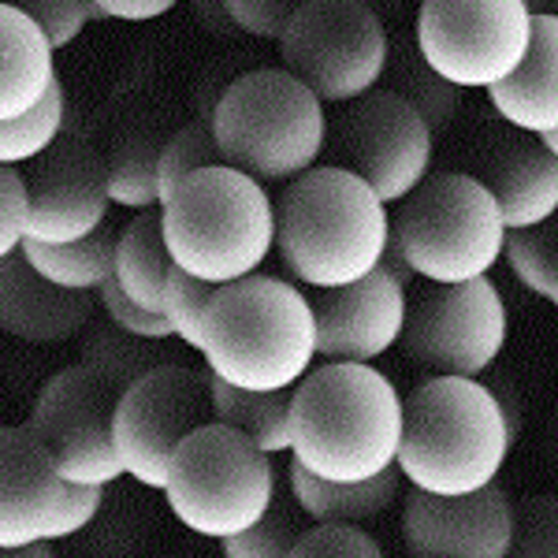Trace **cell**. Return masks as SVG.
<instances>
[{"instance_id":"6da1fadb","label":"cell","mask_w":558,"mask_h":558,"mask_svg":"<svg viewBox=\"0 0 558 558\" xmlns=\"http://www.w3.org/2000/svg\"><path fill=\"white\" fill-rule=\"evenodd\" d=\"M407 399L368 362H324L294 387L291 454L324 481H368L399 465Z\"/></svg>"},{"instance_id":"7a4b0ae2","label":"cell","mask_w":558,"mask_h":558,"mask_svg":"<svg viewBox=\"0 0 558 558\" xmlns=\"http://www.w3.org/2000/svg\"><path fill=\"white\" fill-rule=\"evenodd\" d=\"M391 246L387 202L343 165H313L276 202V250L299 283L347 287L384 265Z\"/></svg>"},{"instance_id":"3957f363","label":"cell","mask_w":558,"mask_h":558,"mask_svg":"<svg viewBox=\"0 0 558 558\" xmlns=\"http://www.w3.org/2000/svg\"><path fill=\"white\" fill-rule=\"evenodd\" d=\"M202 357L213 376L246 391L299 387L317 357L310 294L260 272L220 283L205 310Z\"/></svg>"},{"instance_id":"277c9868","label":"cell","mask_w":558,"mask_h":558,"mask_svg":"<svg viewBox=\"0 0 558 558\" xmlns=\"http://www.w3.org/2000/svg\"><path fill=\"white\" fill-rule=\"evenodd\" d=\"M514 447L495 387L476 376H432L407 399L399 470L421 492L465 495L499 481Z\"/></svg>"},{"instance_id":"5b68a950","label":"cell","mask_w":558,"mask_h":558,"mask_svg":"<svg viewBox=\"0 0 558 558\" xmlns=\"http://www.w3.org/2000/svg\"><path fill=\"white\" fill-rule=\"evenodd\" d=\"M172 260L205 283L254 276L276 250V205L260 179L231 165L197 168L160 202Z\"/></svg>"},{"instance_id":"8992f818","label":"cell","mask_w":558,"mask_h":558,"mask_svg":"<svg viewBox=\"0 0 558 558\" xmlns=\"http://www.w3.org/2000/svg\"><path fill=\"white\" fill-rule=\"evenodd\" d=\"M213 138L223 165L254 179H294L310 172L328 146L324 101L287 68L239 75L213 105Z\"/></svg>"},{"instance_id":"52a82bcc","label":"cell","mask_w":558,"mask_h":558,"mask_svg":"<svg viewBox=\"0 0 558 558\" xmlns=\"http://www.w3.org/2000/svg\"><path fill=\"white\" fill-rule=\"evenodd\" d=\"M510 228L495 194L476 175L439 172L399 202L391 246L428 283L488 276L507 254Z\"/></svg>"},{"instance_id":"ba28073f","label":"cell","mask_w":558,"mask_h":558,"mask_svg":"<svg viewBox=\"0 0 558 558\" xmlns=\"http://www.w3.org/2000/svg\"><path fill=\"white\" fill-rule=\"evenodd\" d=\"M165 495L191 533L228 539L265 518L276 502L272 454L239 428L209 421L175 451Z\"/></svg>"},{"instance_id":"9c48e42d","label":"cell","mask_w":558,"mask_h":558,"mask_svg":"<svg viewBox=\"0 0 558 558\" xmlns=\"http://www.w3.org/2000/svg\"><path fill=\"white\" fill-rule=\"evenodd\" d=\"M128 384L97 357L60 368L41 384L31 425L68 481L108 488L128 476L116 447V407Z\"/></svg>"},{"instance_id":"30bf717a","label":"cell","mask_w":558,"mask_h":558,"mask_svg":"<svg viewBox=\"0 0 558 558\" xmlns=\"http://www.w3.org/2000/svg\"><path fill=\"white\" fill-rule=\"evenodd\" d=\"M279 60L320 101L350 105L387 75L391 41L365 0H310L279 38Z\"/></svg>"},{"instance_id":"8fae6325","label":"cell","mask_w":558,"mask_h":558,"mask_svg":"<svg viewBox=\"0 0 558 558\" xmlns=\"http://www.w3.org/2000/svg\"><path fill=\"white\" fill-rule=\"evenodd\" d=\"M533 41L525 0H421L417 52L458 89H492L510 78Z\"/></svg>"},{"instance_id":"7c38bea8","label":"cell","mask_w":558,"mask_h":558,"mask_svg":"<svg viewBox=\"0 0 558 558\" xmlns=\"http://www.w3.org/2000/svg\"><path fill=\"white\" fill-rule=\"evenodd\" d=\"M0 547L4 555L26 544L71 539L101 514L105 488L75 484L57 470L31 421L8 425L0 436Z\"/></svg>"},{"instance_id":"4fadbf2b","label":"cell","mask_w":558,"mask_h":558,"mask_svg":"<svg viewBox=\"0 0 558 558\" xmlns=\"http://www.w3.org/2000/svg\"><path fill=\"white\" fill-rule=\"evenodd\" d=\"M209 421H216L209 376L183 365H153L134 376L116 407V447L128 476L142 488L165 492L175 451Z\"/></svg>"},{"instance_id":"5bb4252c","label":"cell","mask_w":558,"mask_h":558,"mask_svg":"<svg viewBox=\"0 0 558 558\" xmlns=\"http://www.w3.org/2000/svg\"><path fill=\"white\" fill-rule=\"evenodd\" d=\"M507 302L488 276L432 283L407 313L402 343L417 365L439 376H481L507 347Z\"/></svg>"},{"instance_id":"9a60e30c","label":"cell","mask_w":558,"mask_h":558,"mask_svg":"<svg viewBox=\"0 0 558 558\" xmlns=\"http://www.w3.org/2000/svg\"><path fill=\"white\" fill-rule=\"evenodd\" d=\"M432 131L417 105L395 89H368L336 123V153L387 205L417 191L432 168Z\"/></svg>"},{"instance_id":"2e32d148","label":"cell","mask_w":558,"mask_h":558,"mask_svg":"<svg viewBox=\"0 0 558 558\" xmlns=\"http://www.w3.org/2000/svg\"><path fill=\"white\" fill-rule=\"evenodd\" d=\"M402 544L417 558H502L514 547V507L499 484L465 495L413 488L402 502Z\"/></svg>"},{"instance_id":"e0dca14e","label":"cell","mask_w":558,"mask_h":558,"mask_svg":"<svg viewBox=\"0 0 558 558\" xmlns=\"http://www.w3.org/2000/svg\"><path fill=\"white\" fill-rule=\"evenodd\" d=\"M310 302L317 317V357L373 365L402 343L410 313L407 283L384 265L347 287H324Z\"/></svg>"},{"instance_id":"ac0fdd59","label":"cell","mask_w":558,"mask_h":558,"mask_svg":"<svg viewBox=\"0 0 558 558\" xmlns=\"http://www.w3.org/2000/svg\"><path fill=\"white\" fill-rule=\"evenodd\" d=\"M31 239L75 242L105 228L108 205V165L83 142H57L49 153L31 160Z\"/></svg>"},{"instance_id":"d6986e66","label":"cell","mask_w":558,"mask_h":558,"mask_svg":"<svg viewBox=\"0 0 558 558\" xmlns=\"http://www.w3.org/2000/svg\"><path fill=\"white\" fill-rule=\"evenodd\" d=\"M499 138L476 179L495 194L510 231L536 228L558 213V153L539 134L518 131Z\"/></svg>"},{"instance_id":"ffe728a7","label":"cell","mask_w":558,"mask_h":558,"mask_svg":"<svg viewBox=\"0 0 558 558\" xmlns=\"http://www.w3.org/2000/svg\"><path fill=\"white\" fill-rule=\"evenodd\" d=\"M94 291H71L45 279L31 260L15 254L0 265V320L23 343H64L78 336L94 313Z\"/></svg>"},{"instance_id":"44dd1931","label":"cell","mask_w":558,"mask_h":558,"mask_svg":"<svg viewBox=\"0 0 558 558\" xmlns=\"http://www.w3.org/2000/svg\"><path fill=\"white\" fill-rule=\"evenodd\" d=\"M488 101L507 128L529 134L558 131V15H533V41L518 71L488 89Z\"/></svg>"},{"instance_id":"7402d4cb","label":"cell","mask_w":558,"mask_h":558,"mask_svg":"<svg viewBox=\"0 0 558 558\" xmlns=\"http://www.w3.org/2000/svg\"><path fill=\"white\" fill-rule=\"evenodd\" d=\"M57 45L23 8H0V120H12L45 101L57 83Z\"/></svg>"},{"instance_id":"603a6c76","label":"cell","mask_w":558,"mask_h":558,"mask_svg":"<svg viewBox=\"0 0 558 558\" xmlns=\"http://www.w3.org/2000/svg\"><path fill=\"white\" fill-rule=\"evenodd\" d=\"M402 470H391L368 476V481H324L310 473L302 462H291V492L294 507L310 521H368L380 518L402 488Z\"/></svg>"},{"instance_id":"cb8c5ba5","label":"cell","mask_w":558,"mask_h":558,"mask_svg":"<svg viewBox=\"0 0 558 558\" xmlns=\"http://www.w3.org/2000/svg\"><path fill=\"white\" fill-rule=\"evenodd\" d=\"M172 265L175 260L165 242L160 209L138 213L120 231V242H116V279H120V287L134 302L146 305V310L165 313V291H168Z\"/></svg>"},{"instance_id":"d4e9b609","label":"cell","mask_w":558,"mask_h":558,"mask_svg":"<svg viewBox=\"0 0 558 558\" xmlns=\"http://www.w3.org/2000/svg\"><path fill=\"white\" fill-rule=\"evenodd\" d=\"M209 395H213V417L223 425L239 428L268 454L291 451V407H294V387H279V391H246L220 376L209 373Z\"/></svg>"},{"instance_id":"484cf974","label":"cell","mask_w":558,"mask_h":558,"mask_svg":"<svg viewBox=\"0 0 558 558\" xmlns=\"http://www.w3.org/2000/svg\"><path fill=\"white\" fill-rule=\"evenodd\" d=\"M116 242H120V235H116L112 228H97L94 235L75 239V242L26 239L20 250L45 279H52V283H60V287H71V291L97 294V287H101L108 276H116Z\"/></svg>"},{"instance_id":"4316f807","label":"cell","mask_w":558,"mask_h":558,"mask_svg":"<svg viewBox=\"0 0 558 558\" xmlns=\"http://www.w3.org/2000/svg\"><path fill=\"white\" fill-rule=\"evenodd\" d=\"M64 120H68V101H64V86L57 78L38 108L0 123V160L4 165H31V160H38L41 153H49L60 142Z\"/></svg>"},{"instance_id":"83f0119b","label":"cell","mask_w":558,"mask_h":558,"mask_svg":"<svg viewBox=\"0 0 558 558\" xmlns=\"http://www.w3.org/2000/svg\"><path fill=\"white\" fill-rule=\"evenodd\" d=\"M502 257L521 287H529L536 299L551 302L558 310V213L536 228L510 231Z\"/></svg>"},{"instance_id":"f1b7e54d","label":"cell","mask_w":558,"mask_h":558,"mask_svg":"<svg viewBox=\"0 0 558 558\" xmlns=\"http://www.w3.org/2000/svg\"><path fill=\"white\" fill-rule=\"evenodd\" d=\"M108 194L120 209H160V146L134 138L116 153L108 160Z\"/></svg>"},{"instance_id":"f546056e","label":"cell","mask_w":558,"mask_h":558,"mask_svg":"<svg viewBox=\"0 0 558 558\" xmlns=\"http://www.w3.org/2000/svg\"><path fill=\"white\" fill-rule=\"evenodd\" d=\"M395 94H402L407 101L417 105V112L428 120L432 131L451 128V120L458 116V86L447 83L444 75H436L425 57H407L395 68Z\"/></svg>"},{"instance_id":"4dcf8cb0","label":"cell","mask_w":558,"mask_h":558,"mask_svg":"<svg viewBox=\"0 0 558 558\" xmlns=\"http://www.w3.org/2000/svg\"><path fill=\"white\" fill-rule=\"evenodd\" d=\"M209 165H223L220 146H216V138H213V123L202 120V123H191V128L175 131L172 138L160 146V202H165L186 175Z\"/></svg>"},{"instance_id":"1f68e13d","label":"cell","mask_w":558,"mask_h":558,"mask_svg":"<svg viewBox=\"0 0 558 558\" xmlns=\"http://www.w3.org/2000/svg\"><path fill=\"white\" fill-rule=\"evenodd\" d=\"M302 536V525L294 518L291 507H279L272 502L265 518H257L250 529L220 539L223 555L228 558H287L294 555V544Z\"/></svg>"},{"instance_id":"d6a6232c","label":"cell","mask_w":558,"mask_h":558,"mask_svg":"<svg viewBox=\"0 0 558 558\" xmlns=\"http://www.w3.org/2000/svg\"><path fill=\"white\" fill-rule=\"evenodd\" d=\"M220 283H205V279L191 276L186 268L172 265V276H168V291H165V317L175 328V336L183 339L186 347L202 350V336H205V310H209V299L216 294Z\"/></svg>"},{"instance_id":"836d02e7","label":"cell","mask_w":558,"mask_h":558,"mask_svg":"<svg viewBox=\"0 0 558 558\" xmlns=\"http://www.w3.org/2000/svg\"><path fill=\"white\" fill-rule=\"evenodd\" d=\"M384 547L373 533H365L362 521H317L302 529L294 558H380Z\"/></svg>"},{"instance_id":"e575fe53","label":"cell","mask_w":558,"mask_h":558,"mask_svg":"<svg viewBox=\"0 0 558 558\" xmlns=\"http://www.w3.org/2000/svg\"><path fill=\"white\" fill-rule=\"evenodd\" d=\"M97 305H101L108 313V320H112V328L123 331V336H138V339H146V343H160V339L175 336V328L168 324L165 313L146 310L142 302H134L116 276H108L105 283L97 287Z\"/></svg>"},{"instance_id":"d590c367","label":"cell","mask_w":558,"mask_h":558,"mask_svg":"<svg viewBox=\"0 0 558 558\" xmlns=\"http://www.w3.org/2000/svg\"><path fill=\"white\" fill-rule=\"evenodd\" d=\"M521 558H558V495H533L514 507V547Z\"/></svg>"},{"instance_id":"8d00e7d4","label":"cell","mask_w":558,"mask_h":558,"mask_svg":"<svg viewBox=\"0 0 558 558\" xmlns=\"http://www.w3.org/2000/svg\"><path fill=\"white\" fill-rule=\"evenodd\" d=\"M4 4L23 8L31 20H38L45 31H49V38L57 49H68L89 23L105 20V15L97 12L94 0H4Z\"/></svg>"},{"instance_id":"74e56055","label":"cell","mask_w":558,"mask_h":558,"mask_svg":"<svg viewBox=\"0 0 558 558\" xmlns=\"http://www.w3.org/2000/svg\"><path fill=\"white\" fill-rule=\"evenodd\" d=\"M0 254H15L31 239V179L20 172V165H4L0 172Z\"/></svg>"},{"instance_id":"f35d334b","label":"cell","mask_w":558,"mask_h":558,"mask_svg":"<svg viewBox=\"0 0 558 558\" xmlns=\"http://www.w3.org/2000/svg\"><path fill=\"white\" fill-rule=\"evenodd\" d=\"M223 4H228L231 20L242 34L260 41H279L310 0H223Z\"/></svg>"},{"instance_id":"ab89813d","label":"cell","mask_w":558,"mask_h":558,"mask_svg":"<svg viewBox=\"0 0 558 558\" xmlns=\"http://www.w3.org/2000/svg\"><path fill=\"white\" fill-rule=\"evenodd\" d=\"M97 12L105 20H120V23H149V20H160L168 15L179 0H94Z\"/></svg>"},{"instance_id":"60d3db41","label":"cell","mask_w":558,"mask_h":558,"mask_svg":"<svg viewBox=\"0 0 558 558\" xmlns=\"http://www.w3.org/2000/svg\"><path fill=\"white\" fill-rule=\"evenodd\" d=\"M194 20L202 26H209L213 34H228V31H239L235 20H231L228 4L223 0H194Z\"/></svg>"},{"instance_id":"b9f144b4","label":"cell","mask_w":558,"mask_h":558,"mask_svg":"<svg viewBox=\"0 0 558 558\" xmlns=\"http://www.w3.org/2000/svg\"><path fill=\"white\" fill-rule=\"evenodd\" d=\"M533 15H558V0H525Z\"/></svg>"},{"instance_id":"7bdbcfd3","label":"cell","mask_w":558,"mask_h":558,"mask_svg":"<svg viewBox=\"0 0 558 558\" xmlns=\"http://www.w3.org/2000/svg\"><path fill=\"white\" fill-rule=\"evenodd\" d=\"M12 555H23V558H41V555H52V544H26V547H20V551H12Z\"/></svg>"},{"instance_id":"ee69618b","label":"cell","mask_w":558,"mask_h":558,"mask_svg":"<svg viewBox=\"0 0 558 558\" xmlns=\"http://www.w3.org/2000/svg\"><path fill=\"white\" fill-rule=\"evenodd\" d=\"M544 142H547V146H551V149L558 153V131H555V134H544Z\"/></svg>"}]
</instances>
